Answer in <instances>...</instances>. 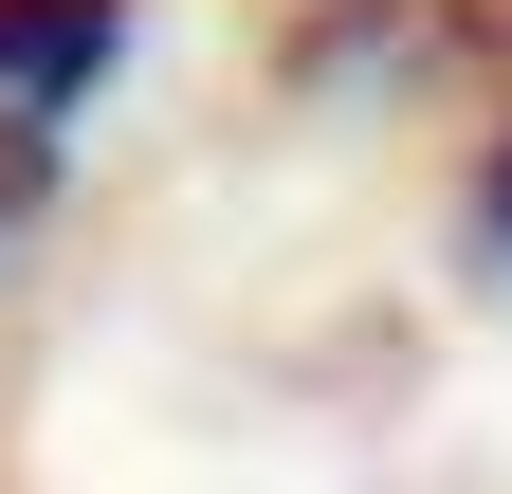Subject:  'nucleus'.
<instances>
[{"label": "nucleus", "instance_id": "obj_3", "mask_svg": "<svg viewBox=\"0 0 512 494\" xmlns=\"http://www.w3.org/2000/svg\"><path fill=\"white\" fill-rule=\"evenodd\" d=\"M458 275H476V293H512V110H494L476 165H458Z\"/></svg>", "mask_w": 512, "mask_h": 494}, {"label": "nucleus", "instance_id": "obj_1", "mask_svg": "<svg viewBox=\"0 0 512 494\" xmlns=\"http://www.w3.org/2000/svg\"><path fill=\"white\" fill-rule=\"evenodd\" d=\"M275 74L293 92H439V74H476L512 110V0H311L275 37Z\"/></svg>", "mask_w": 512, "mask_h": 494}, {"label": "nucleus", "instance_id": "obj_2", "mask_svg": "<svg viewBox=\"0 0 512 494\" xmlns=\"http://www.w3.org/2000/svg\"><path fill=\"white\" fill-rule=\"evenodd\" d=\"M128 19H147V0H0V129L55 147V129L128 74Z\"/></svg>", "mask_w": 512, "mask_h": 494}, {"label": "nucleus", "instance_id": "obj_4", "mask_svg": "<svg viewBox=\"0 0 512 494\" xmlns=\"http://www.w3.org/2000/svg\"><path fill=\"white\" fill-rule=\"evenodd\" d=\"M37 220H55V147H19V129H0V257H19Z\"/></svg>", "mask_w": 512, "mask_h": 494}]
</instances>
